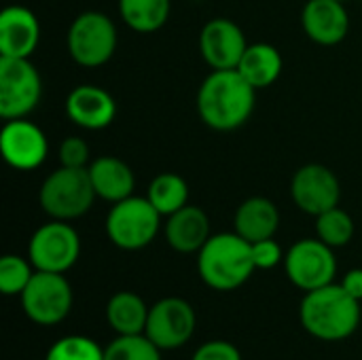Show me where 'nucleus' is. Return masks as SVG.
<instances>
[{"label":"nucleus","instance_id":"20","mask_svg":"<svg viewBox=\"0 0 362 360\" xmlns=\"http://www.w3.org/2000/svg\"><path fill=\"white\" fill-rule=\"evenodd\" d=\"M280 227L278 206L267 197H248L242 202L233 216V229L238 236L248 240L250 244L274 238Z\"/></svg>","mask_w":362,"mask_h":360},{"label":"nucleus","instance_id":"4","mask_svg":"<svg viewBox=\"0 0 362 360\" xmlns=\"http://www.w3.org/2000/svg\"><path fill=\"white\" fill-rule=\"evenodd\" d=\"M95 191L87 168H66L53 170L38 191L40 208L53 221H74L87 214L95 202Z\"/></svg>","mask_w":362,"mask_h":360},{"label":"nucleus","instance_id":"31","mask_svg":"<svg viewBox=\"0 0 362 360\" xmlns=\"http://www.w3.org/2000/svg\"><path fill=\"white\" fill-rule=\"evenodd\" d=\"M191 360H242V354L233 344L214 339V342L199 346Z\"/></svg>","mask_w":362,"mask_h":360},{"label":"nucleus","instance_id":"15","mask_svg":"<svg viewBox=\"0 0 362 360\" xmlns=\"http://www.w3.org/2000/svg\"><path fill=\"white\" fill-rule=\"evenodd\" d=\"M66 115L74 125L98 132L115 121L117 102L106 89L98 85H78L66 98Z\"/></svg>","mask_w":362,"mask_h":360},{"label":"nucleus","instance_id":"8","mask_svg":"<svg viewBox=\"0 0 362 360\" xmlns=\"http://www.w3.org/2000/svg\"><path fill=\"white\" fill-rule=\"evenodd\" d=\"M19 297L23 314L40 327H55L64 323L72 310V289L64 274L36 269Z\"/></svg>","mask_w":362,"mask_h":360},{"label":"nucleus","instance_id":"2","mask_svg":"<svg viewBox=\"0 0 362 360\" xmlns=\"http://www.w3.org/2000/svg\"><path fill=\"white\" fill-rule=\"evenodd\" d=\"M299 318L312 337L341 342L352 337L361 325V301L348 295L341 284H329L305 293Z\"/></svg>","mask_w":362,"mask_h":360},{"label":"nucleus","instance_id":"33","mask_svg":"<svg viewBox=\"0 0 362 360\" xmlns=\"http://www.w3.org/2000/svg\"><path fill=\"white\" fill-rule=\"evenodd\" d=\"M341 2H344V0H341Z\"/></svg>","mask_w":362,"mask_h":360},{"label":"nucleus","instance_id":"6","mask_svg":"<svg viewBox=\"0 0 362 360\" xmlns=\"http://www.w3.org/2000/svg\"><path fill=\"white\" fill-rule=\"evenodd\" d=\"M117 25L100 11L81 13L68 28V53L83 68L104 66L117 51Z\"/></svg>","mask_w":362,"mask_h":360},{"label":"nucleus","instance_id":"21","mask_svg":"<svg viewBox=\"0 0 362 360\" xmlns=\"http://www.w3.org/2000/svg\"><path fill=\"white\" fill-rule=\"evenodd\" d=\"M255 89L272 87L282 72V55L269 42L248 45L238 68H235Z\"/></svg>","mask_w":362,"mask_h":360},{"label":"nucleus","instance_id":"32","mask_svg":"<svg viewBox=\"0 0 362 360\" xmlns=\"http://www.w3.org/2000/svg\"><path fill=\"white\" fill-rule=\"evenodd\" d=\"M341 286L346 289L348 295H352L354 299L362 301V269H350V272L344 276Z\"/></svg>","mask_w":362,"mask_h":360},{"label":"nucleus","instance_id":"7","mask_svg":"<svg viewBox=\"0 0 362 360\" xmlns=\"http://www.w3.org/2000/svg\"><path fill=\"white\" fill-rule=\"evenodd\" d=\"M42 81L30 57L0 55V117L25 119L40 102Z\"/></svg>","mask_w":362,"mask_h":360},{"label":"nucleus","instance_id":"10","mask_svg":"<svg viewBox=\"0 0 362 360\" xmlns=\"http://www.w3.org/2000/svg\"><path fill=\"white\" fill-rule=\"evenodd\" d=\"M288 280L303 293L333 284L337 274V259L333 248L318 238L299 240L284 257Z\"/></svg>","mask_w":362,"mask_h":360},{"label":"nucleus","instance_id":"25","mask_svg":"<svg viewBox=\"0 0 362 360\" xmlns=\"http://www.w3.org/2000/svg\"><path fill=\"white\" fill-rule=\"evenodd\" d=\"M354 221L352 216L337 208H331L316 216V238L329 244L331 248H341L352 242L354 238Z\"/></svg>","mask_w":362,"mask_h":360},{"label":"nucleus","instance_id":"13","mask_svg":"<svg viewBox=\"0 0 362 360\" xmlns=\"http://www.w3.org/2000/svg\"><path fill=\"white\" fill-rule=\"evenodd\" d=\"M0 151L4 161L19 172L36 170L49 155L45 132L28 119L6 121L0 132Z\"/></svg>","mask_w":362,"mask_h":360},{"label":"nucleus","instance_id":"16","mask_svg":"<svg viewBox=\"0 0 362 360\" xmlns=\"http://www.w3.org/2000/svg\"><path fill=\"white\" fill-rule=\"evenodd\" d=\"M301 25L310 40L333 47L348 36L350 15L341 0H308L301 11Z\"/></svg>","mask_w":362,"mask_h":360},{"label":"nucleus","instance_id":"22","mask_svg":"<svg viewBox=\"0 0 362 360\" xmlns=\"http://www.w3.org/2000/svg\"><path fill=\"white\" fill-rule=\"evenodd\" d=\"M148 310L144 299L136 293L121 291L108 299L106 320L117 335H142L148 320Z\"/></svg>","mask_w":362,"mask_h":360},{"label":"nucleus","instance_id":"29","mask_svg":"<svg viewBox=\"0 0 362 360\" xmlns=\"http://www.w3.org/2000/svg\"><path fill=\"white\" fill-rule=\"evenodd\" d=\"M59 163L66 168H89V144L78 136H68L59 144Z\"/></svg>","mask_w":362,"mask_h":360},{"label":"nucleus","instance_id":"27","mask_svg":"<svg viewBox=\"0 0 362 360\" xmlns=\"http://www.w3.org/2000/svg\"><path fill=\"white\" fill-rule=\"evenodd\" d=\"M45 360H104V350L89 337L68 335L49 348Z\"/></svg>","mask_w":362,"mask_h":360},{"label":"nucleus","instance_id":"28","mask_svg":"<svg viewBox=\"0 0 362 360\" xmlns=\"http://www.w3.org/2000/svg\"><path fill=\"white\" fill-rule=\"evenodd\" d=\"M34 265L17 255H6L0 259V291L4 295H21L34 276Z\"/></svg>","mask_w":362,"mask_h":360},{"label":"nucleus","instance_id":"17","mask_svg":"<svg viewBox=\"0 0 362 360\" xmlns=\"http://www.w3.org/2000/svg\"><path fill=\"white\" fill-rule=\"evenodd\" d=\"M40 40L38 17L28 6H6L0 13V55L32 57Z\"/></svg>","mask_w":362,"mask_h":360},{"label":"nucleus","instance_id":"30","mask_svg":"<svg viewBox=\"0 0 362 360\" xmlns=\"http://www.w3.org/2000/svg\"><path fill=\"white\" fill-rule=\"evenodd\" d=\"M252 261H255L257 269H274L276 265H280L284 261L282 246L274 238L255 242L252 244Z\"/></svg>","mask_w":362,"mask_h":360},{"label":"nucleus","instance_id":"24","mask_svg":"<svg viewBox=\"0 0 362 360\" xmlns=\"http://www.w3.org/2000/svg\"><path fill=\"white\" fill-rule=\"evenodd\" d=\"M146 197L161 216H170L189 204V185L180 174L163 172L151 180Z\"/></svg>","mask_w":362,"mask_h":360},{"label":"nucleus","instance_id":"18","mask_svg":"<svg viewBox=\"0 0 362 360\" xmlns=\"http://www.w3.org/2000/svg\"><path fill=\"white\" fill-rule=\"evenodd\" d=\"M163 233L172 250L180 255H193L199 252L210 240V219L202 208L187 204L168 216Z\"/></svg>","mask_w":362,"mask_h":360},{"label":"nucleus","instance_id":"26","mask_svg":"<svg viewBox=\"0 0 362 360\" xmlns=\"http://www.w3.org/2000/svg\"><path fill=\"white\" fill-rule=\"evenodd\" d=\"M104 360H161V350L142 335H117L106 348Z\"/></svg>","mask_w":362,"mask_h":360},{"label":"nucleus","instance_id":"19","mask_svg":"<svg viewBox=\"0 0 362 360\" xmlns=\"http://www.w3.org/2000/svg\"><path fill=\"white\" fill-rule=\"evenodd\" d=\"M89 178L93 185V191L98 197L117 204L121 199H127L134 195L136 189V176L132 168L110 155L98 157L95 161L89 163Z\"/></svg>","mask_w":362,"mask_h":360},{"label":"nucleus","instance_id":"9","mask_svg":"<svg viewBox=\"0 0 362 360\" xmlns=\"http://www.w3.org/2000/svg\"><path fill=\"white\" fill-rule=\"evenodd\" d=\"M81 255V238L68 221H53L38 227L28 244V259L38 272L66 274Z\"/></svg>","mask_w":362,"mask_h":360},{"label":"nucleus","instance_id":"14","mask_svg":"<svg viewBox=\"0 0 362 360\" xmlns=\"http://www.w3.org/2000/svg\"><path fill=\"white\" fill-rule=\"evenodd\" d=\"M246 47L242 28L227 17L210 19L199 32V53L212 70H235Z\"/></svg>","mask_w":362,"mask_h":360},{"label":"nucleus","instance_id":"3","mask_svg":"<svg viewBox=\"0 0 362 360\" xmlns=\"http://www.w3.org/2000/svg\"><path fill=\"white\" fill-rule=\"evenodd\" d=\"M255 269L252 244L235 231L210 236L197 252V272L202 282L221 293H229L246 284Z\"/></svg>","mask_w":362,"mask_h":360},{"label":"nucleus","instance_id":"5","mask_svg":"<svg viewBox=\"0 0 362 360\" xmlns=\"http://www.w3.org/2000/svg\"><path fill=\"white\" fill-rule=\"evenodd\" d=\"M161 229V214L148 197H127L112 204L106 216V236L121 250L146 248Z\"/></svg>","mask_w":362,"mask_h":360},{"label":"nucleus","instance_id":"11","mask_svg":"<svg viewBox=\"0 0 362 360\" xmlns=\"http://www.w3.org/2000/svg\"><path fill=\"white\" fill-rule=\"evenodd\" d=\"M195 325V310L189 301L180 297H165L148 310L144 335L159 350H176L193 337Z\"/></svg>","mask_w":362,"mask_h":360},{"label":"nucleus","instance_id":"12","mask_svg":"<svg viewBox=\"0 0 362 360\" xmlns=\"http://www.w3.org/2000/svg\"><path fill=\"white\" fill-rule=\"evenodd\" d=\"M291 195L295 206L312 216H318L339 206L341 185L333 170L322 163H308L299 168L291 182Z\"/></svg>","mask_w":362,"mask_h":360},{"label":"nucleus","instance_id":"1","mask_svg":"<svg viewBox=\"0 0 362 360\" xmlns=\"http://www.w3.org/2000/svg\"><path fill=\"white\" fill-rule=\"evenodd\" d=\"M257 89L238 70H212L197 91L199 119L216 132L242 127L255 110Z\"/></svg>","mask_w":362,"mask_h":360},{"label":"nucleus","instance_id":"23","mask_svg":"<svg viewBox=\"0 0 362 360\" xmlns=\"http://www.w3.org/2000/svg\"><path fill=\"white\" fill-rule=\"evenodd\" d=\"M119 13L127 28L140 34L157 32L172 13V0H119Z\"/></svg>","mask_w":362,"mask_h":360}]
</instances>
